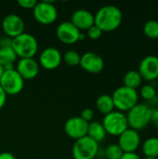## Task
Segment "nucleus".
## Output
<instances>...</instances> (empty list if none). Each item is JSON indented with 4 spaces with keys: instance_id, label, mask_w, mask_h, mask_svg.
I'll list each match as a JSON object with an SVG mask.
<instances>
[{
    "instance_id": "30",
    "label": "nucleus",
    "mask_w": 158,
    "mask_h": 159,
    "mask_svg": "<svg viewBox=\"0 0 158 159\" xmlns=\"http://www.w3.org/2000/svg\"><path fill=\"white\" fill-rule=\"evenodd\" d=\"M12 46V38L8 36H4L0 38V48H11Z\"/></svg>"
},
{
    "instance_id": "29",
    "label": "nucleus",
    "mask_w": 158,
    "mask_h": 159,
    "mask_svg": "<svg viewBox=\"0 0 158 159\" xmlns=\"http://www.w3.org/2000/svg\"><path fill=\"white\" fill-rule=\"evenodd\" d=\"M93 116H94V112L92 109L90 108H86L84 109L82 112H81V115H80V117L83 118L85 121L90 123L91 120L93 119Z\"/></svg>"
},
{
    "instance_id": "15",
    "label": "nucleus",
    "mask_w": 158,
    "mask_h": 159,
    "mask_svg": "<svg viewBox=\"0 0 158 159\" xmlns=\"http://www.w3.org/2000/svg\"><path fill=\"white\" fill-rule=\"evenodd\" d=\"M79 65L88 73L99 74L104 68V61L99 54L93 51H88L81 55Z\"/></svg>"
},
{
    "instance_id": "21",
    "label": "nucleus",
    "mask_w": 158,
    "mask_h": 159,
    "mask_svg": "<svg viewBox=\"0 0 158 159\" xmlns=\"http://www.w3.org/2000/svg\"><path fill=\"white\" fill-rule=\"evenodd\" d=\"M96 107L98 111L104 116L115 111V105L112 96L108 94H102L99 96L96 101Z\"/></svg>"
},
{
    "instance_id": "8",
    "label": "nucleus",
    "mask_w": 158,
    "mask_h": 159,
    "mask_svg": "<svg viewBox=\"0 0 158 159\" xmlns=\"http://www.w3.org/2000/svg\"><path fill=\"white\" fill-rule=\"evenodd\" d=\"M34 20L43 25H49L55 22L58 18V10L52 2H37L33 9Z\"/></svg>"
},
{
    "instance_id": "20",
    "label": "nucleus",
    "mask_w": 158,
    "mask_h": 159,
    "mask_svg": "<svg viewBox=\"0 0 158 159\" xmlns=\"http://www.w3.org/2000/svg\"><path fill=\"white\" fill-rule=\"evenodd\" d=\"M142 151L145 157L158 158V138H147L142 143Z\"/></svg>"
},
{
    "instance_id": "24",
    "label": "nucleus",
    "mask_w": 158,
    "mask_h": 159,
    "mask_svg": "<svg viewBox=\"0 0 158 159\" xmlns=\"http://www.w3.org/2000/svg\"><path fill=\"white\" fill-rule=\"evenodd\" d=\"M139 96L142 97L146 102H153L154 100H156L157 92H156V88L153 85L145 84L141 87Z\"/></svg>"
},
{
    "instance_id": "2",
    "label": "nucleus",
    "mask_w": 158,
    "mask_h": 159,
    "mask_svg": "<svg viewBox=\"0 0 158 159\" xmlns=\"http://www.w3.org/2000/svg\"><path fill=\"white\" fill-rule=\"evenodd\" d=\"M152 108L145 103H138L127 112L129 128L137 131L145 129L151 124Z\"/></svg>"
},
{
    "instance_id": "23",
    "label": "nucleus",
    "mask_w": 158,
    "mask_h": 159,
    "mask_svg": "<svg viewBox=\"0 0 158 159\" xmlns=\"http://www.w3.org/2000/svg\"><path fill=\"white\" fill-rule=\"evenodd\" d=\"M142 32L149 39H158V20H150L143 25Z\"/></svg>"
},
{
    "instance_id": "37",
    "label": "nucleus",
    "mask_w": 158,
    "mask_h": 159,
    "mask_svg": "<svg viewBox=\"0 0 158 159\" xmlns=\"http://www.w3.org/2000/svg\"><path fill=\"white\" fill-rule=\"evenodd\" d=\"M156 102L158 103V94H157V96H156Z\"/></svg>"
},
{
    "instance_id": "11",
    "label": "nucleus",
    "mask_w": 158,
    "mask_h": 159,
    "mask_svg": "<svg viewBox=\"0 0 158 159\" xmlns=\"http://www.w3.org/2000/svg\"><path fill=\"white\" fill-rule=\"evenodd\" d=\"M88 124L80 116H73L65 122L64 131L68 137L76 141L87 136Z\"/></svg>"
},
{
    "instance_id": "34",
    "label": "nucleus",
    "mask_w": 158,
    "mask_h": 159,
    "mask_svg": "<svg viewBox=\"0 0 158 159\" xmlns=\"http://www.w3.org/2000/svg\"><path fill=\"white\" fill-rule=\"evenodd\" d=\"M0 159H16V157L8 152H3L0 153Z\"/></svg>"
},
{
    "instance_id": "28",
    "label": "nucleus",
    "mask_w": 158,
    "mask_h": 159,
    "mask_svg": "<svg viewBox=\"0 0 158 159\" xmlns=\"http://www.w3.org/2000/svg\"><path fill=\"white\" fill-rule=\"evenodd\" d=\"M37 1L35 0H19L18 1V5L25 9H34V7H35Z\"/></svg>"
},
{
    "instance_id": "19",
    "label": "nucleus",
    "mask_w": 158,
    "mask_h": 159,
    "mask_svg": "<svg viewBox=\"0 0 158 159\" xmlns=\"http://www.w3.org/2000/svg\"><path fill=\"white\" fill-rule=\"evenodd\" d=\"M106 135H107V133L101 122L92 121L88 124L87 136H88L90 139H92L96 143H99L102 142L105 139Z\"/></svg>"
},
{
    "instance_id": "4",
    "label": "nucleus",
    "mask_w": 158,
    "mask_h": 159,
    "mask_svg": "<svg viewBox=\"0 0 158 159\" xmlns=\"http://www.w3.org/2000/svg\"><path fill=\"white\" fill-rule=\"evenodd\" d=\"M11 48L20 59L34 58L38 51V42L33 34L22 33L12 38Z\"/></svg>"
},
{
    "instance_id": "3",
    "label": "nucleus",
    "mask_w": 158,
    "mask_h": 159,
    "mask_svg": "<svg viewBox=\"0 0 158 159\" xmlns=\"http://www.w3.org/2000/svg\"><path fill=\"white\" fill-rule=\"evenodd\" d=\"M111 96L114 102L115 109L122 113L129 112L132 107L139 103L140 96L138 90L125 86L117 88Z\"/></svg>"
},
{
    "instance_id": "35",
    "label": "nucleus",
    "mask_w": 158,
    "mask_h": 159,
    "mask_svg": "<svg viewBox=\"0 0 158 159\" xmlns=\"http://www.w3.org/2000/svg\"><path fill=\"white\" fill-rule=\"evenodd\" d=\"M3 73H4V68H3V66L0 64V78H1V76H2V75H3Z\"/></svg>"
},
{
    "instance_id": "36",
    "label": "nucleus",
    "mask_w": 158,
    "mask_h": 159,
    "mask_svg": "<svg viewBox=\"0 0 158 159\" xmlns=\"http://www.w3.org/2000/svg\"><path fill=\"white\" fill-rule=\"evenodd\" d=\"M143 159H158V158H153V157H144Z\"/></svg>"
},
{
    "instance_id": "32",
    "label": "nucleus",
    "mask_w": 158,
    "mask_h": 159,
    "mask_svg": "<svg viewBox=\"0 0 158 159\" xmlns=\"http://www.w3.org/2000/svg\"><path fill=\"white\" fill-rule=\"evenodd\" d=\"M7 94L6 92L3 90V89L0 87V110L5 106L6 104V102H7Z\"/></svg>"
},
{
    "instance_id": "26",
    "label": "nucleus",
    "mask_w": 158,
    "mask_h": 159,
    "mask_svg": "<svg viewBox=\"0 0 158 159\" xmlns=\"http://www.w3.org/2000/svg\"><path fill=\"white\" fill-rule=\"evenodd\" d=\"M123 154L124 152L116 143L108 145L104 150V157L106 159H120Z\"/></svg>"
},
{
    "instance_id": "10",
    "label": "nucleus",
    "mask_w": 158,
    "mask_h": 159,
    "mask_svg": "<svg viewBox=\"0 0 158 159\" xmlns=\"http://www.w3.org/2000/svg\"><path fill=\"white\" fill-rule=\"evenodd\" d=\"M138 72L142 78L147 82L156 81L158 78V57L147 55L140 62Z\"/></svg>"
},
{
    "instance_id": "7",
    "label": "nucleus",
    "mask_w": 158,
    "mask_h": 159,
    "mask_svg": "<svg viewBox=\"0 0 158 159\" xmlns=\"http://www.w3.org/2000/svg\"><path fill=\"white\" fill-rule=\"evenodd\" d=\"M0 87L7 95H17L24 87V80L16 69L5 70L0 78Z\"/></svg>"
},
{
    "instance_id": "1",
    "label": "nucleus",
    "mask_w": 158,
    "mask_h": 159,
    "mask_svg": "<svg viewBox=\"0 0 158 159\" xmlns=\"http://www.w3.org/2000/svg\"><path fill=\"white\" fill-rule=\"evenodd\" d=\"M123 14L119 7L114 5L102 7L94 15V24L98 26L102 33L115 31L122 23Z\"/></svg>"
},
{
    "instance_id": "12",
    "label": "nucleus",
    "mask_w": 158,
    "mask_h": 159,
    "mask_svg": "<svg viewBox=\"0 0 158 159\" xmlns=\"http://www.w3.org/2000/svg\"><path fill=\"white\" fill-rule=\"evenodd\" d=\"M81 31L78 30L71 21L61 22L56 29V35L58 39L63 44L71 45L80 41Z\"/></svg>"
},
{
    "instance_id": "17",
    "label": "nucleus",
    "mask_w": 158,
    "mask_h": 159,
    "mask_svg": "<svg viewBox=\"0 0 158 159\" xmlns=\"http://www.w3.org/2000/svg\"><path fill=\"white\" fill-rule=\"evenodd\" d=\"M70 21L81 32L87 31L94 25V14L87 9H76L73 12Z\"/></svg>"
},
{
    "instance_id": "6",
    "label": "nucleus",
    "mask_w": 158,
    "mask_h": 159,
    "mask_svg": "<svg viewBox=\"0 0 158 159\" xmlns=\"http://www.w3.org/2000/svg\"><path fill=\"white\" fill-rule=\"evenodd\" d=\"M99 143L88 136L76 140L73 145L72 155L74 159H94L98 157Z\"/></svg>"
},
{
    "instance_id": "25",
    "label": "nucleus",
    "mask_w": 158,
    "mask_h": 159,
    "mask_svg": "<svg viewBox=\"0 0 158 159\" xmlns=\"http://www.w3.org/2000/svg\"><path fill=\"white\" fill-rule=\"evenodd\" d=\"M80 59H81V55L74 49L67 50L62 56V61L69 66L79 65Z\"/></svg>"
},
{
    "instance_id": "5",
    "label": "nucleus",
    "mask_w": 158,
    "mask_h": 159,
    "mask_svg": "<svg viewBox=\"0 0 158 159\" xmlns=\"http://www.w3.org/2000/svg\"><path fill=\"white\" fill-rule=\"evenodd\" d=\"M102 124L107 134L115 137L120 136L126 129H129L126 114L116 110L105 115Z\"/></svg>"
},
{
    "instance_id": "9",
    "label": "nucleus",
    "mask_w": 158,
    "mask_h": 159,
    "mask_svg": "<svg viewBox=\"0 0 158 159\" xmlns=\"http://www.w3.org/2000/svg\"><path fill=\"white\" fill-rule=\"evenodd\" d=\"M117 144L124 153H136L142 144V139L139 131L129 128L120 136H118Z\"/></svg>"
},
{
    "instance_id": "22",
    "label": "nucleus",
    "mask_w": 158,
    "mask_h": 159,
    "mask_svg": "<svg viewBox=\"0 0 158 159\" xmlns=\"http://www.w3.org/2000/svg\"><path fill=\"white\" fill-rule=\"evenodd\" d=\"M142 81H143V79L142 78V76L138 71L130 70L128 73H126V75H124V78H123L124 85L123 86L137 90V89L142 87Z\"/></svg>"
},
{
    "instance_id": "33",
    "label": "nucleus",
    "mask_w": 158,
    "mask_h": 159,
    "mask_svg": "<svg viewBox=\"0 0 158 159\" xmlns=\"http://www.w3.org/2000/svg\"><path fill=\"white\" fill-rule=\"evenodd\" d=\"M120 159H142L137 153H124Z\"/></svg>"
},
{
    "instance_id": "31",
    "label": "nucleus",
    "mask_w": 158,
    "mask_h": 159,
    "mask_svg": "<svg viewBox=\"0 0 158 159\" xmlns=\"http://www.w3.org/2000/svg\"><path fill=\"white\" fill-rule=\"evenodd\" d=\"M151 123L158 129V107L153 108L151 113Z\"/></svg>"
},
{
    "instance_id": "18",
    "label": "nucleus",
    "mask_w": 158,
    "mask_h": 159,
    "mask_svg": "<svg viewBox=\"0 0 158 159\" xmlns=\"http://www.w3.org/2000/svg\"><path fill=\"white\" fill-rule=\"evenodd\" d=\"M17 59L18 56L12 48H0V64L3 66L4 71L14 69Z\"/></svg>"
},
{
    "instance_id": "14",
    "label": "nucleus",
    "mask_w": 158,
    "mask_h": 159,
    "mask_svg": "<svg viewBox=\"0 0 158 159\" xmlns=\"http://www.w3.org/2000/svg\"><path fill=\"white\" fill-rule=\"evenodd\" d=\"M62 61V55L61 51L53 47L45 48L39 55V66L46 70L57 69Z\"/></svg>"
},
{
    "instance_id": "16",
    "label": "nucleus",
    "mask_w": 158,
    "mask_h": 159,
    "mask_svg": "<svg viewBox=\"0 0 158 159\" xmlns=\"http://www.w3.org/2000/svg\"><path fill=\"white\" fill-rule=\"evenodd\" d=\"M16 71L23 78V80H31L35 78L39 74V63L34 58L20 59L17 61Z\"/></svg>"
},
{
    "instance_id": "13",
    "label": "nucleus",
    "mask_w": 158,
    "mask_h": 159,
    "mask_svg": "<svg viewBox=\"0 0 158 159\" xmlns=\"http://www.w3.org/2000/svg\"><path fill=\"white\" fill-rule=\"evenodd\" d=\"M25 24L21 17L17 14L7 15L2 21V29L6 34L10 38H14L24 33Z\"/></svg>"
},
{
    "instance_id": "38",
    "label": "nucleus",
    "mask_w": 158,
    "mask_h": 159,
    "mask_svg": "<svg viewBox=\"0 0 158 159\" xmlns=\"http://www.w3.org/2000/svg\"><path fill=\"white\" fill-rule=\"evenodd\" d=\"M157 138H158V136H157Z\"/></svg>"
},
{
    "instance_id": "27",
    "label": "nucleus",
    "mask_w": 158,
    "mask_h": 159,
    "mask_svg": "<svg viewBox=\"0 0 158 159\" xmlns=\"http://www.w3.org/2000/svg\"><path fill=\"white\" fill-rule=\"evenodd\" d=\"M102 30L98 26H96L95 24L93 26H91L89 29L87 30V35L91 40H97V39H99L102 36Z\"/></svg>"
}]
</instances>
